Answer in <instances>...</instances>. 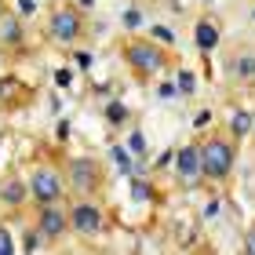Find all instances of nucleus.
<instances>
[{
  "instance_id": "4be33fe9",
  "label": "nucleus",
  "mask_w": 255,
  "mask_h": 255,
  "mask_svg": "<svg viewBox=\"0 0 255 255\" xmlns=\"http://www.w3.org/2000/svg\"><path fill=\"white\" fill-rule=\"evenodd\" d=\"M157 95H160V99H175V95H179V88H175V84H171V80H160V88H157Z\"/></svg>"
},
{
  "instance_id": "f8f14e48",
  "label": "nucleus",
  "mask_w": 255,
  "mask_h": 255,
  "mask_svg": "<svg viewBox=\"0 0 255 255\" xmlns=\"http://www.w3.org/2000/svg\"><path fill=\"white\" fill-rule=\"evenodd\" d=\"M26 44V26L18 15H0V48H22Z\"/></svg>"
},
{
  "instance_id": "9d476101",
  "label": "nucleus",
  "mask_w": 255,
  "mask_h": 255,
  "mask_svg": "<svg viewBox=\"0 0 255 255\" xmlns=\"http://www.w3.org/2000/svg\"><path fill=\"white\" fill-rule=\"evenodd\" d=\"M193 44L201 55H212L219 44H223V26H219L215 15H201L193 22Z\"/></svg>"
},
{
  "instance_id": "2eb2a0df",
  "label": "nucleus",
  "mask_w": 255,
  "mask_h": 255,
  "mask_svg": "<svg viewBox=\"0 0 255 255\" xmlns=\"http://www.w3.org/2000/svg\"><path fill=\"white\" fill-rule=\"evenodd\" d=\"M175 88H179V95H193V91H197V73H193V69H179Z\"/></svg>"
},
{
  "instance_id": "cd10ccee",
  "label": "nucleus",
  "mask_w": 255,
  "mask_h": 255,
  "mask_svg": "<svg viewBox=\"0 0 255 255\" xmlns=\"http://www.w3.org/2000/svg\"><path fill=\"white\" fill-rule=\"evenodd\" d=\"M91 4H95V0H80V7H91Z\"/></svg>"
},
{
  "instance_id": "423d86ee",
  "label": "nucleus",
  "mask_w": 255,
  "mask_h": 255,
  "mask_svg": "<svg viewBox=\"0 0 255 255\" xmlns=\"http://www.w3.org/2000/svg\"><path fill=\"white\" fill-rule=\"evenodd\" d=\"M48 40L59 48H77L84 40V15L77 4H55L48 15Z\"/></svg>"
},
{
  "instance_id": "ddd939ff",
  "label": "nucleus",
  "mask_w": 255,
  "mask_h": 255,
  "mask_svg": "<svg viewBox=\"0 0 255 255\" xmlns=\"http://www.w3.org/2000/svg\"><path fill=\"white\" fill-rule=\"evenodd\" d=\"M252 128H255V113L252 110H245V106L230 110V135H234L237 142H245V138L252 135Z\"/></svg>"
},
{
  "instance_id": "b1692460",
  "label": "nucleus",
  "mask_w": 255,
  "mask_h": 255,
  "mask_svg": "<svg viewBox=\"0 0 255 255\" xmlns=\"http://www.w3.org/2000/svg\"><path fill=\"white\" fill-rule=\"evenodd\" d=\"M245 252H252V255H255V226L245 234Z\"/></svg>"
},
{
  "instance_id": "20e7f679",
  "label": "nucleus",
  "mask_w": 255,
  "mask_h": 255,
  "mask_svg": "<svg viewBox=\"0 0 255 255\" xmlns=\"http://www.w3.org/2000/svg\"><path fill=\"white\" fill-rule=\"evenodd\" d=\"M62 171H66V190H73V197H95L106 186V168L95 157H69Z\"/></svg>"
},
{
  "instance_id": "0eeeda50",
  "label": "nucleus",
  "mask_w": 255,
  "mask_h": 255,
  "mask_svg": "<svg viewBox=\"0 0 255 255\" xmlns=\"http://www.w3.org/2000/svg\"><path fill=\"white\" fill-rule=\"evenodd\" d=\"M33 230L48 241V245H59L62 237H69V208L59 204H37L33 212Z\"/></svg>"
},
{
  "instance_id": "bb28decb",
  "label": "nucleus",
  "mask_w": 255,
  "mask_h": 255,
  "mask_svg": "<svg viewBox=\"0 0 255 255\" xmlns=\"http://www.w3.org/2000/svg\"><path fill=\"white\" fill-rule=\"evenodd\" d=\"M248 22H252V29H255V4H252V11H248Z\"/></svg>"
},
{
  "instance_id": "5701e85b",
  "label": "nucleus",
  "mask_w": 255,
  "mask_h": 255,
  "mask_svg": "<svg viewBox=\"0 0 255 255\" xmlns=\"http://www.w3.org/2000/svg\"><path fill=\"white\" fill-rule=\"evenodd\" d=\"M55 80H59V88H69V84H73V73H69V69H59Z\"/></svg>"
},
{
  "instance_id": "f03ea898",
  "label": "nucleus",
  "mask_w": 255,
  "mask_h": 255,
  "mask_svg": "<svg viewBox=\"0 0 255 255\" xmlns=\"http://www.w3.org/2000/svg\"><path fill=\"white\" fill-rule=\"evenodd\" d=\"M237 168V138L234 135H219L212 131L208 138H201V171L204 182H226Z\"/></svg>"
},
{
  "instance_id": "f3484780",
  "label": "nucleus",
  "mask_w": 255,
  "mask_h": 255,
  "mask_svg": "<svg viewBox=\"0 0 255 255\" xmlns=\"http://www.w3.org/2000/svg\"><path fill=\"white\" fill-rule=\"evenodd\" d=\"M128 149H131V153H138V157L146 153V135L138 131V128H131V131H128Z\"/></svg>"
},
{
  "instance_id": "412c9836",
  "label": "nucleus",
  "mask_w": 255,
  "mask_h": 255,
  "mask_svg": "<svg viewBox=\"0 0 255 255\" xmlns=\"http://www.w3.org/2000/svg\"><path fill=\"white\" fill-rule=\"evenodd\" d=\"M131 193L138 197V201H149V197H153V190H149V182H142V179H131Z\"/></svg>"
},
{
  "instance_id": "9b49d317",
  "label": "nucleus",
  "mask_w": 255,
  "mask_h": 255,
  "mask_svg": "<svg viewBox=\"0 0 255 255\" xmlns=\"http://www.w3.org/2000/svg\"><path fill=\"white\" fill-rule=\"evenodd\" d=\"M0 204L11 208V212H18V208L29 204V182L22 175H7L0 179Z\"/></svg>"
},
{
  "instance_id": "39448f33",
  "label": "nucleus",
  "mask_w": 255,
  "mask_h": 255,
  "mask_svg": "<svg viewBox=\"0 0 255 255\" xmlns=\"http://www.w3.org/2000/svg\"><path fill=\"white\" fill-rule=\"evenodd\" d=\"M26 182H29L33 208H37V204H59V201H66V171L48 164V160H44V164H33Z\"/></svg>"
},
{
  "instance_id": "4468645a",
  "label": "nucleus",
  "mask_w": 255,
  "mask_h": 255,
  "mask_svg": "<svg viewBox=\"0 0 255 255\" xmlns=\"http://www.w3.org/2000/svg\"><path fill=\"white\" fill-rule=\"evenodd\" d=\"M102 117H106V124H110V128H128V121H131V110H128L121 99H113V102H106Z\"/></svg>"
},
{
  "instance_id": "6ab92c4d",
  "label": "nucleus",
  "mask_w": 255,
  "mask_h": 255,
  "mask_svg": "<svg viewBox=\"0 0 255 255\" xmlns=\"http://www.w3.org/2000/svg\"><path fill=\"white\" fill-rule=\"evenodd\" d=\"M11 252H18V245H15V234H11L7 226H0V255H11Z\"/></svg>"
},
{
  "instance_id": "f257e3e1",
  "label": "nucleus",
  "mask_w": 255,
  "mask_h": 255,
  "mask_svg": "<svg viewBox=\"0 0 255 255\" xmlns=\"http://www.w3.org/2000/svg\"><path fill=\"white\" fill-rule=\"evenodd\" d=\"M121 59L138 80H160L171 69V55L164 44H157L153 37H128L121 44Z\"/></svg>"
},
{
  "instance_id": "6e6552de",
  "label": "nucleus",
  "mask_w": 255,
  "mask_h": 255,
  "mask_svg": "<svg viewBox=\"0 0 255 255\" xmlns=\"http://www.w3.org/2000/svg\"><path fill=\"white\" fill-rule=\"evenodd\" d=\"M171 175L182 190H197L204 182V171H201V142H186L171 153Z\"/></svg>"
},
{
  "instance_id": "a878e982",
  "label": "nucleus",
  "mask_w": 255,
  "mask_h": 255,
  "mask_svg": "<svg viewBox=\"0 0 255 255\" xmlns=\"http://www.w3.org/2000/svg\"><path fill=\"white\" fill-rule=\"evenodd\" d=\"M77 66L88 69V66H91V51H77Z\"/></svg>"
},
{
  "instance_id": "393cba45",
  "label": "nucleus",
  "mask_w": 255,
  "mask_h": 255,
  "mask_svg": "<svg viewBox=\"0 0 255 255\" xmlns=\"http://www.w3.org/2000/svg\"><path fill=\"white\" fill-rule=\"evenodd\" d=\"M208 121H212V110H201V113H197V117H193V124H197V128H204Z\"/></svg>"
},
{
  "instance_id": "1a4fd4ad",
  "label": "nucleus",
  "mask_w": 255,
  "mask_h": 255,
  "mask_svg": "<svg viewBox=\"0 0 255 255\" xmlns=\"http://www.w3.org/2000/svg\"><path fill=\"white\" fill-rule=\"evenodd\" d=\"M223 73H226L230 84L252 88L255 84V48H234L223 62Z\"/></svg>"
},
{
  "instance_id": "a211bd4d",
  "label": "nucleus",
  "mask_w": 255,
  "mask_h": 255,
  "mask_svg": "<svg viewBox=\"0 0 255 255\" xmlns=\"http://www.w3.org/2000/svg\"><path fill=\"white\" fill-rule=\"evenodd\" d=\"M121 18H124V29H138V26H142V11H138L135 4H131V7H124V15H121Z\"/></svg>"
},
{
  "instance_id": "aec40b11",
  "label": "nucleus",
  "mask_w": 255,
  "mask_h": 255,
  "mask_svg": "<svg viewBox=\"0 0 255 255\" xmlns=\"http://www.w3.org/2000/svg\"><path fill=\"white\" fill-rule=\"evenodd\" d=\"M37 248H48V241H44L37 230H29L26 234V241H22V252H37Z\"/></svg>"
},
{
  "instance_id": "7ed1b4c3",
  "label": "nucleus",
  "mask_w": 255,
  "mask_h": 255,
  "mask_svg": "<svg viewBox=\"0 0 255 255\" xmlns=\"http://www.w3.org/2000/svg\"><path fill=\"white\" fill-rule=\"evenodd\" d=\"M69 234L80 237V241H102L110 234V212L106 204L95 201V197H77L69 204Z\"/></svg>"
},
{
  "instance_id": "dca6fc26",
  "label": "nucleus",
  "mask_w": 255,
  "mask_h": 255,
  "mask_svg": "<svg viewBox=\"0 0 255 255\" xmlns=\"http://www.w3.org/2000/svg\"><path fill=\"white\" fill-rule=\"evenodd\" d=\"M149 37H153L157 44H164V48H175V33H171L168 26H160V22H153V26H149Z\"/></svg>"
},
{
  "instance_id": "c756f323",
  "label": "nucleus",
  "mask_w": 255,
  "mask_h": 255,
  "mask_svg": "<svg viewBox=\"0 0 255 255\" xmlns=\"http://www.w3.org/2000/svg\"><path fill=\"white\" fill-rule=\"evenodd\" d=\"M201 4H212V0H201Z\"/></svg>"
},
{
  "instance_id": "c85d7f7f",
  "label": "nucleus",
  "mask_w": 255,
  "mask_h": 255,
  "mask_svg": "<svg viewBox=\"0 0 255 255\" xmlns=\"http://www.w3.org/2000/svg\"><path fill=\"white\" fill-rule=\"evenodd\" d=\"M0 15H4V0H0Z\"/></svg>"
}]
</instances>
